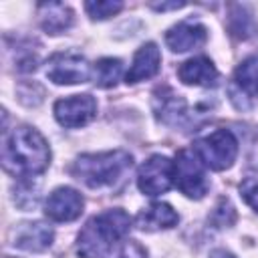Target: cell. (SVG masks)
<instances>
[{"mask_svg":"<svg viewBox=\"0 0 258 258\" xmlns=\"http://www.w3.org/2000/svg\"><path fill=\"white\" fill-rule=\"evenodd\" d=\"M50 163V149L44 137L28 127H16L6 135L2 145V165L8 173L16 177H32L42 173Z\"/></svg>","mask_w":258,"mask_h":258,"instance_id":"6da1fadb","label":"cell"},{"mask_svg":"<svg viewBox=\"0 0 258 258\" xmlns=\"http://www.w3.org/2000/svg\"><path fill=\"white\" fill-rule=\"evenodd\" d=\"M131 218L125 210L115 208L93 216L79 234L77 254L79 258H107L115 244L127 236Z\"/></svg>","mask_w":258,"mask_h":258,"instance_id":"7a4b0ae2","label":"cell"},{"mask_svg":"<svg viewBox=\"0 0 258 258\" xmlns=\"http://www.w3.org/2000/svg\"><path fill=\"white\" fill-rule=\"evenodd\" d=\"M131 165H133V157L123 149H115L105 153L79 155L71 167V173L85 185L97 189L119 181L131 169Z\"/></svg>","mask_w":258,"mask_h":258,"instance_id":"3957f363","label":"cell"},{"mask_svg":"<svg viewBox=\"0 0 258 258\" xmlns=\"http://www.w3.org/2000/svg\"><path fill=\"white\" fill-rule=\"evenodd\" d=\"M194 151L206 167L224 171L234 163L238 155V139L230 129H216L210 135L198 139Z\"/></svg>","mask_w":258,"mask_h":258,"instance_id":"277c9868","label":"cell"},{"mask_svg":"<svg viewBox=\"0 0 258 258\" xmlns=\"http://www.w3.org/2000/svg\"><path fill=\"white\" fill-rule=\"evenodd\" d=\"M173 181L177 189L194 200H200L206 196L210 181L204 171V163L196 155L194 149H179L173 161Z\"/></svg>","mask_w":258,"mask_h":258,"instance_id":"5b68a950","label":"cell"},{"mask_svg":"<svg viewBox=\"0 0 258 258\" xmlns=\"http://www.w3.org/2000/svg\"><path fill=\"white\" fill-rule=\"evenodd\" d=\"M48 81L56 85H79L93 77V69L85 56L77 52H56L46 60L44 69Z\"/></svg>","mask_w":258,"mask_h":258,"instance_id":"8992f818","label":"cell"},{"mask_svg":"<svg viewBox=\"0 0 258 258\" xmlns=\"http://www.w3.org/2000/svg\"><path fill=\"white\" fill-rule=\"evenodd\" d=\"M173 183V161L165 155H151L137 171V187L145 196L165 194Z\"/></svg>","mask_w":258,"mask_h":258,"instance_id":"52a82bcc","label":"cell"},{"mask_svg":"<svg viewBox=\"0 0 258 258\" xmlns=\"http://www.w3.org/2000/svg\"><path fill=\"white\" fill-rule=\"evenodd\" d=\"M97 115V101L91 95H73L54 103V117L62 127H83Z\"/></svg>","mask_w":258,"mask_h":258,"instance_id":"ba28073f","label":"cell"},{"mask_svg":"<svg viewBox=\"0 0 258 258\" xmlns=\"http://www.w3.org/2000/svg\"><path fill=\"white\" fill-rule=\"evenodd\" d=\"M83 196L73 187H56L44 202V214L54 222H73L83 214Z\"/></svg>","mask_w":258,"mask_h":258,"instance_id":"9c48e42d","label":"cell"},{"mask_svg":"<svg viewBox=\"0 0 258 258\" xmlns=\"http://www.w3.org/2000/svg\"><path fill=\"white\" fill-rule=\"evenodd\" d=\"M54 240V230L44 222H22L14 228L12 244L26 252H44Z\"/></svg>","mask_w":258,"mask_h":258,"instance_id":"30bf717a","label":"cell"},{"mask_svg":"<svg viewBox=\"0 0 258 258\" xmlns=\"http://www.w3.org/2000/svg\"><path fill=\"white\" fill-rule=\"evenodd\" d=\"M159 64H161V52L157 48L155 42H145L137 48L133 62L125 75V83L127 85H135L139 81L151 79L159 73Z\"/></svg>","mask_w":258,"mask_h":258,"instance_id":"8fae6325","label":"cell"},{"mask_svg":"<svg viewBox=\"0 0 258 258\" xmlns=\"http://www.w3.org/2000/svg\"><path fill=\"white\" fill-rule=\"evenodd\" d=\"M206 38L208 30L198 22H179L165 32V42L173 52H185L196 46H202Z\"/></svg>","mask_w":258,"mask_h":258,"instance_id":"7c38bea8","label":"cell"},{"mask_svg":"<svg viewBox=\"0 0 258 258\" xmlns=\"http://www.w3.org/2000/svg\"><path fill=\"white\" fill-rule=\"evenodd\" d=\"M177 77L181 83L185 85H194V87H214L218 83V71L214 67V62L206 56H194L185 62L179 64L177 69Z\"/></svg>","mask_w":258,"mask_h":258,"instance_id":"4fadbf2b","label":"cell"},{"mask_svg":"<svg viewBox=\"0 0 258 258\" xmlns=\"http://www.w3.org/2000/svg\"><path fill=\"white\" fill-rule=\"evenodd\" d=\"M155 117L165 125H177L185 117V99L171 91L169 87L157 89L153 95Z\"/></svg>","mask_w":258,"mask_h":258,"instance_id":"5bb4252c","label":"cell"},{"mask_svg":"<svg viewBox=\"0 0 258 258\" xmlns=\"http://www.w3.org/2000/svg\"><path fill=\"white\" fill-rule=\"evenodd\" d=\"M177 222H179L177 212L169 204H163V202H155V204L143 208L135 218L137 228H141L143 232L167 230V228H173Z\"/></svg>","mask_w":258,"mask_h":258,"instance_id":"9a60e30c","label":"cell"},{"mask_svg":"<svg viewBox=\"0 0 258 258\" xmlns=\"http://www.w3.org/2000/svg\"><path fill=\"white\" fill-rule=\"evenodd\" d=\"M38 16L42 30L48 34H60L73 24V10L62 2H40Z\"/></svg>","mask_w":258,"mask_h":258,"instance_id":"2e32d148","label":"cell"},{"mask_svg":"<svg viewBox=\"0 0 258 258\" xmlns=\"http://www.w3.org/2000/svg\"><path fill=\"white\" fill-rule=\"evenodd\" d=\"M230 93L232 95L238 93V95H244L248 99L258 95V54H252L238 64Z\"/></svg>","mask_w":258,"mask_h":258,"instance_id":"e0dca14e","label":"cell"},{"mask_svg":"<svg viewBox=\"0 0 258 258\" xmlns=\"http://www.w3.org/2000/svg\"><path fill=\"white\" fill-rule=\"evenodd\" d=\"M121 71H123V64H121L119 58L105 56V58L95 62V67H93V81H95V85H99L103 89L113 87L119 81Z\"/></svg>","mask_w":258,"mask_h":258,"instance_id":"ac0fdd59","label":"cell"},{"mask_svg":"<svg viewBox=\"0 0 258 258\" xmlns=\"http://www.w3.org/2000/svg\"><path fill=\"white\" fill-rule=\"evenodd\" d=\"M230 32L238 38H250L256 32V22H254L252 14H246V10L242 6H232Z\"/></svg>","mask_w":258,"mask_h":258,"instance_id":"d6986e66","label":"cell"},{"mask_svg":"<svg viewBox=\"0 0 258 258\" xmlns=\"http://www.w3.org/2000/svg\"><path fill=\"white\" fill-rule=\"evenodd\" d=\"M123 8V2H113V0H97V2H85V10L93 20H105L113 14H117Z\"/></svg>","mask_w":258,"mask_h":258,"instance_id":"ffe728a7","label":"cell"},{"mask_svg":"<svg viewBox=\"0 0 258 258\" xmlns=\"http://www.w3.org/2000/svg\"><path fill=\"white\" fill-rule=\"evenodd\" d=\"M36 200H38L36 187H32L28 181H20V185L14 189V202H16V206L22 208V210L34 208V206H36Z\"/></svg>","mask_w":258,"mask_h":258,"instance_id":"44dd1931","label":"cell"},{"mask_svg":"<svg viewBox=\"0 0 258 258\" xmlns=\"http://www.w3.org/2000/svg\"><path fill=\"white\" fill-rule=\"evenodd\" d=\"M240 194H242L244 202H246L254 212H258V179H256V177L244 179L242 185H240Z\"/></svg>","mask_w":258,"mask_h":258,"instance_id":"7402d4cb","label":"cell"},{"mask_svg":"<svg viewBox=\"0 0 258 258\" xmlns=\"http://www.w3.org/2000/svg\"><path fill=\"white\" fill-rule=\"evenodd\" d=\"M218 216H220L218 226H230V224H234V220H236V212H234V208H232V204H230L228 200H220V204L216 206L212 218H218Z\"/></svg>","mask_w":258,"mask_h":258,"instance_id":"603a6c76","label":"cell"},{"mask_svg":"<svg viewBox=\"0 0 258 258\" xmlns=\"http://www.w3.org/2000/svg\"><path fill=\"white\" fill-rule=\"evenodd\" d=\"M117 258H147V252H145V248H143L139 242L129 240V242H125V244L121 246Z\"/></svg>","mask_w":258,"mask_h":258,"instance_id":"cb8c5ba5","label":"cell"},{"mask_svg":"<svg viewBox=\"0 0 258 258\" xmlns=\"http://www.w3.org/2000/svg\"><path fill=\"white\" fill-rule=\"evenodd\" d=\"M153 10H171V8H181L185 2H165V4H149Z\"/></svg>","mask_w":258,"mask_h":258,"instance_id":"d4e9b609","label":"cell"},{"mask_svg":"<svg viewBox=\"0 0 258 258\" xmlns=\"http://www.w3.org/2000/svg\"><path fill=\"white\" fill-rule=\"evenodd\" d=\"M212 258H236V256L230 254V252H226V250H216V252L212 254Z\"/></svg>","mask_w":258,"mask_h":258,"instance_id":"484cf974","label":"cell"}]
</instances>
